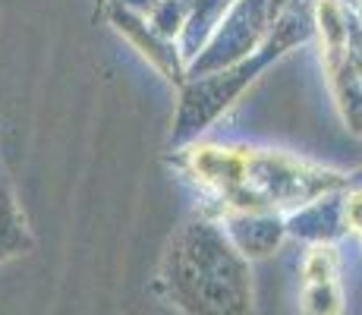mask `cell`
Wrapping results in <instances>:
<instances>
[{
    "mask_svg": "<svg viewBox=\"0 0 362 315\" xmlns=\"http://www.w3.org/2000/svg\"><path fill=\"white\" fill-rule=\"evenodd\" d=\"M164 297L186 315H249V262L214 221H189L177 230L158 271Z\"/></svg>",
    "mask_w": 362,
    "mask_h": 315,
    "instance_id": "1",
    "label": "cell"
},
{
    "mask_svg": "<svg viewBox=\"0 0 362 315\" xmlns=\"http://www.w3.org/2000/svg\"><path fill=\"white\" fill-rule=\"evenodd\" d=\"M315 29V23H305L303 13L296 10V4L271 25V32L264 35V41L255 47L249 57L230 63V67L218 69V73H205V76H189L183 82V95H180V108H177V126H173V139H183L202 132L208 123H214L221 117V110H227L230 104L240 98V92L268 67L271 60L284 57L293 45L305 41Z\"/></svg>",
    "mask_w": 362,
    "mask_h": 315,
    "instance_id": "2",
    "label": "cell"
},
{
    "mask_svg": "<svg viewBox=\"0 0 362 315\" xmlns=\"http://www.w3.org/2000/svg\"><path fill=\"white\" fill-rule=\"evenodd\" d=\"M277 19L271 16V0H233L224 10L221 23L208 35L196 60L189 63L186 76H205L249 57L264 41Z\"/></svg>",
    "mask_w": 362,
    "mask_h": 315,
    "instance_id": "3",
    "label": "cell"
},
{
    "mask_svg": "<svg viewBox=\"0 0 362 315\" xmlns=\"http://www.w3.org/2000/svg\"><path fill=\"white\" fill-rule=\"evenodd\" d=\"M110 19H114L117 32L127 35L132 45L139 47V54H142L151 67L161 69L164 79L183 86V82H186V69H183L186 60H183V54H180L177 41H170V38H164L161 32H155L142 13L129 10V6H123V4H117L114 10H110Z\"/></svg>",
    "mask_w": 362,
    "mask_h": 315,
    "instance_id": "4",
    "label": "cell"
},
{
    "mask_svg": "<svg viewBox=\"0 0 362 315\" xmlns=\"http://www.w3.org/2000/svg\"><path fill=\"white\" fill-rule=\"evenodd\" d=\"M224 234L246 258H262L281 246L287 221L268 212H224Z\"/></svg>",
    "mask_w": 362,
    "mask_h": 315,
    "instance_id": "5",
    "label": "cell"
},
{
    "mask_svg": "<svg viewBox=\"0 0 362 315\" xmlns=\"http://www.w3.org/2000/svg\"><path fill=\"white\" fill-rule=\"evenodd\" d=\"M29 246L32 240H29V230H25L23 212L16 208L10 189L0 183V258L23 256Z\"/></svg>",
    "mask_w": 362,
    "mask_h": 315,
    "instance_id": "6",
    "label": "cell"
},
{
    "mask_svg": "<svg viewBox=\"0 0 362 315\" xmlns=\"http://www.w3.org/2000/svg\"><path fill=\"white\" fill-rule=\"evenodd\" d=\"M303 315H344V290L337 281L305 284Z\"/></svg>",
    "mask_w": 362,
    "mask_h": 315,
    "instance_id": "7",
    "label": "cell"
},
{
    "mask_svg": "<svg viewBox=\"0 0 362 315\" xmlns=\"http://www.w3.org/2000/svg\"><path fill=\"white\" fill-rule=\"evenodd\" d=\"M337 252H334L331 243H312L309 256L303 262V275L305 284H318V281H337Z\"/></svg>",
    "mask_w": 362,
    "mask_h": 315,
    "instance_id": "8",
    "label": "cell"
},
{
    "mask_svg": "<svg viewBox=\"0 0 362 315\" xmlns=\"http://www.w3.org/2000/svg\"><path fill=\"white\" fill-rule=\"evenodd\" d=\"M356 25H359V32H362V0H356Z\"/></svg>",
    "mask_w": 362,
    "mask_h": 315,
    "instance_id": "9",
    "label": "cell"
},
{
    "mask_svg": "<svg viewBox=\"0 0 362 315\" xmlns=\"http://www.w3.org/2000/svg\"><path fill=\"white\" fill-rule=\"evenodd\" d=\"M340 6H356V0H337Z\"/></svg>",
    "mask_w": 362,
    "mask_h": 315,
    "instance_id": "10",
    "label": "cell"
}]
</instances>
